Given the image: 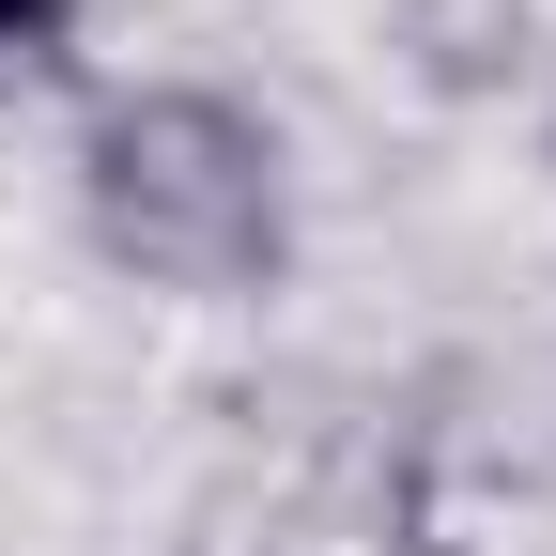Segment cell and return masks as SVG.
Here are the masks:
<instances>
[{"instance_id": "1", "label": "cell", "mask_w": 556, "mask_h": 556, "mask_svg": "<svg viewBox=\"0 0 556 556\" xmlns=\"http://www.w3.org/2000/svg\"><path fill=\"white\" fill-rule=\"evenodd\" d=\"M78 248L170 309H263L294 278V139L232 78H124L78 109Z\"/></svg>"}, {"instance_id": "2", "label": "cell", "mask_w": 556, "mask_h": 556, "mask_svg": "<svg viewBox=\"0 0 556 556\" xmlns=\"http://www.w3.org/2000/svg\"><path fill=\"white\" fill-rule=\"evenodd\" d=\"M402 62L433 93H510V62H541V0H402Z\"/></svg>"}, {"instance_id": "3", "label": "cell", "mask_w": 556, "mask_h": 556, "mask_svg": "<svg viewBox=\"0 0 556 556\" xmlns=\"http://www.w3.org/2000/svg\"><path fill=\"white\" fill-rule=\"evenodd\" d=\"M78 62H93V0H0V109L78 93Z\"/></svg>"}, {"instance_id": "4", "label": "cell", "mask_w": 556, "mask_h": 556, "mask_svg": "<svg viewBox=\"0 0 556 556\" xmlns=\"http://www.w3.org/2000/svg\"><path fill=\"white\" fill-rule=\"evenodd\" d=\"M526 78H541V170H556V16H541V62H526Z\"/></svg>"}]
</instances>
